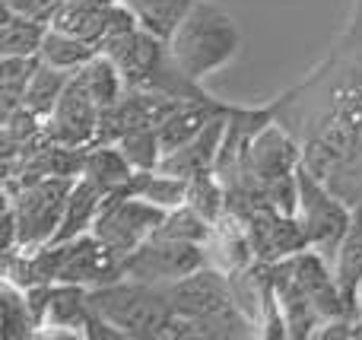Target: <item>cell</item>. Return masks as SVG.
Wrapping results in <instances>:
<instances>
[{
  "mask_svg": "<svg viewBox=\"0 0 362 340\" xmlns=\"http://www.w3.org/2000/svg\"><path fill=\"white\" fill-rule=\"evenodd\" d=\"M302 163L350 207H362V0L350 29L305 83L274 102Z\"/></svg>",
  "mask_w": 362,
  "mask_h": 340,
  "instance_id": "cell-1",
  "label": "cell"
},
{
  "mask_svg": "<svg viewBox=\"0 0 362 340\" xmlns=\"http://www.w3.org/2000/svg\"><path fill=\"white\" fill-rule=\"evenodd\" d=\"M165 42L181 74L191 76L194 83H204L206 76L235 61V54L242 51V32L235 16L223 4L194 0Z\"/></svg>",
  "mask_w": 362,
  "mask_h": 340,
  "instance_id": "cell-2",
  "label": "cell"
},
{
  "mask_svg": "<svg viewBox=\"0 0 362 340\" xmlns=\"http://www.w3.org/2000/svg\"><path fill=\"white\" fill-rule=\"evenodd\" d=\"M178 312H187L197 322L206 324V334L213 337H255L261 334L257 324L248 318V312L238 305L232 277L219 267L206 264L200 271L187 274L178 283L163 286Z\"/></svg>",
  "mask_w": 362,
  "mask_h": 340,
  "instance_id": "cell-3",
  "label": "cell"
},
{
  "mask_svg": "<svg viewBox=\"0 0 362 340\" xmlns=\"http://www.w3.org/2000/svg\"><path fill=\"white\" fill-rule=\"evenodd\" d=\"M89 303L95 315L115 324L124 340H163V328L175 312L163 286L140 283L131 277L89 290Z\"/></svg>",
  "mask_w": 362,
  "mask_h": 340,
  "instance_id": "cell-4",
  "label": "cell"
},
{
  "mask_svg": "<svg viewBox=\"0 0 362 340\" xmlns=\"http://www.w3.org/2000/svg\"><path fill=\"white\" fill-rule=\"evenodd\" d=\"M296 216L305 229L308 248L334 261L344 235L350 233L356 207L344 201L321 175H315L305 163L299 165V197H296Z\"/></svg>",
  "mask_w": 362,
  "mask_h": 340,
  "instance_id": "cell-5",
  "label": "cell"
},
{
  "mask_svg": "<svg viewBox=\"0 0 362 340\" xmlns=\"http://www.w3.org/2000/svg\"><path fill=\"white\" fill-rule=\"evenodd\" d=\"M74 182L76 178L67 175H48L4 191V204H10L13 213H16L19 248H38L54 242Z\"/></svg>",
  "mask_w": 362,
  "mask_h": 340,
  "instance_id": "cell-6",
  "label": "cell"
},
{
  "mask_svg": "<svg viewBox=\"0 0 362 340\" xmlns=\"http://www.w3.org/2000/svg\"><path fill=\"white\" fill-rule=\"evenodd\" d=\"M206 264H210L206 245L153 233L137 252H131L124 258V277L140 280V283H153V286H169Z\"/></svg>",
  "mask_w": 362,
  "mask_h": 340,
  "instance_id": "cell-7",
  "label": "cell"
},
{
  "mask_svg": "<svg viewBox=\"0 0 362 340\" xmlns=\"http://www.w3.org/2000/svg\"><path fill=\"white\" fill-rule=\"evenodd\" d=\"M169 210L156 207V204L144 201L134 194H108L102 204V213L93 226V235L102 239L121 261L131 252H137L146 239L159 229V223L165 220Z\"/></svg>",
  "mask_w": 362,
  "mask_h": 340,
  "instance_id": "cell-8",
  "label": "cell"
},
{
  "mask_svg": "<svg viewBox=\"0 0 362 340\" xmlns=\"http://www.w3.org/2000/svg\"><path fill=\"white\" fill-rule=\"evenodd\" d=\"M57 245V283H80L86 290L115 283L124 277V261L93 233L76 235Z\"/></svg>",
  "mask_w": 362,
  "mask_h": 340,
  "instance_id": "cell-9",
  "label": "cell"
},
{
  "mask_svg": "<svg viewBox=\"0 0 362 340\" xmlns=\"http://www.w3.org/2000/svg\"><path fill=\"white\" fill-rule=\"evenodd\" d=\"M99 121H102L99 102L89 95V89L74 74L57 108L45 121V137L64 146H93L95 137H99Z\"/></svg>",
  "mask_w": 362,
  "mask_h": 340,
  "instance_id": "cell-10",
  "label": "cell"
},
{
  "mask_svg": "<svg viewBox=\"0 0 362 340\" xmlns=\"http://www.w3.org/2000/svg\"><path fill=\"white\" fill-rule=\"evenodd\" d=\"M226 124H229V112H223L219 118H213L197 137H191L187 143H181L178 150L165 153L163 163H159V169L169 172V175H175V178H185V182L204 175V172H216L219 150H223V140H226Z\"/></svg>",
  "mask_w": 362,
  "mask_h": 340,
  "instance_id": "cell-11",
  "label": "cell"
},
{
  "mask_svg": "<svg viewBox=\"0 0 362 340\" xmlns=\"http://www.w3.org/2000/svg\"><path fill=\"white\" fill-rule=\"evenodd\" d=\"M223 112H229V102L213 99L210 93L204 95H187L178 99L169 108L163 121H159V143H163V156L172 150H178L181 143H187L191 137H197L213 118H219Z\"/></svg>",
  "mask_w": 362,
  "mask_h": 340,
  "instance_id": "cell-12",
  "label": "cell"
},
{
  "mask_svg": "<svg viewBox=\"0 0 362 340\" xmlns=\"http://www.w3.org/2000/svg\"><path fill=\"white\" fill-rule=\"evenodd\" d=\"M105 197L108 194L93 182V178H86V175L76 178L74 191H70V197H67V210H64V220H61V229H57L54 242H67V239H76V235L93 233Z\"/></svg>",
  "mask_w": 362,
  "mask_h": 340,
  "instance_id": "cell-13",
  "label": "cell"
},
{
  "mask_svg": "<svg viewBox=\"0 0 362 340\" xmlns=\"http://www.w3.org/2000/svg\"><path fill=\"white\" fill-rule=\"evenodd\" d=\"M134 165L127 163V156L121 153L118 143H93L86 146V163H83V175L93 178L105 194H118L127 188V182L134 178Z\"/></svg>",
  "mask_w": 362,
  "mask_h": 340,
  "instance_id": "cell-14",
  "label": "cell"
},
{
  "mask_svg": "<svg viewBox=\"0 0 362 340\" xmlns=\"http://www.w3.org/2000/svg\"><path fill=\"white\" fill-rule=\"evenodd\" d=\"M331 264H334V277H337L346 305H350L353 315L359 318L356 293H359V283H362V207H356L353 226H350V233L344 235V242H340V248H337Z\"/></svg>",
  "mask_w": 362,
  "mask_h": 340,
  "instance_id": "cell-15",
  "label": "cell"
},
{
  "mask_svg": "<svg viewBox=\"0 0 362 340\" xmlns=\"http://www.w3.org/2000/svg\"><path fill=\"white\" fill-rule=\"evenodd\" d=\"M99 54L93 42L86 38H76L70 32L57 29V25H48V35L42 42V51H38V61L48 64V67L57 70H67V74H76L80 67H86L93 57Z\"/></svg>",
  "mask_w": 362,
  "mask_h": 340,
  "instance_id": "cell-16",
  "label": "cell"
},
{
  "mask_svg": "<svg viewBox=\"0 0 362 340\" xmlns=\"http://www.w3.org/2000/svg\"><path fill=\"white\" fill-rule=\"evenodd\" d=\"M0 337L4 340L38 337V322L29 305V296H25L23 286L10 283V280L0 283Z\"/></svg>",
  "mask_w": 362,
  "mask_h": 340,
  "instance_id": "cell-17",
  "label": "cell"
},
{
  "mask_svg": "<svg viewBox=\"0 0 362 340\" xmlns=\"http://www.w3.org/2000/svg\"><path fill=\"white\" fill-rule=\"evenodd\" d=\"M45 35H48L45 23H35V19L23 16V13L4 10V19H0V57L4 54L38 57Z\"/></svg>",
  "mask_w": 362,
  "mask_h": 340,
  "instance_id": "cell-18",
  "label": "cell"
},
{
  "mask_svg": "<svg viewBox=\"0 0 362 340\" xmlns=\"http://www.w3.org/2000/svg\"><path fill=\"white\" fill-rule=\"evenodd\" d=\"M70 76H74V74H67V70H57V67H48V64H38L35 76L29 80V89H25V95H23V108H25V112H32L35 118L48 121L51 112L57 108V102H61L64 89H67Z\"/></svg>",
  "mask_w": 362,
  "mask_h": 340,
  "instance_id": "cell-19",
  "label": "cell"
},
{
  "mask_svg": "<svg viewBox=\"0 0 362 340\" xmlns=\"http://www.w3.org/2000/svg\"><path fill=\"white\" fill-rule=\"evenodd\" d=\"M38 64H42L38 57H16V54L0 57V118L23 108V95L29 89V80L35 76Z\"/></svg>",
  "mask_w": 362,
  "mask_h": 340,
  "instance_id": "cell-20",
  "label": "cell"
},
{
  "mask_svg": "<svg viewBox=\"0 0 362 340\" xmlns=\"http://www.w3.org/2000/svg\"><path fill=\"white\" fill-rule=\"evenodd\" d=\"M187 204L204 220H210L216 226V223H223L229 216V188H226V182L216 172H204V175L187 182Z\"/></svg>",
  "mask_w": 362,
  "mask_h": 340,
  "instance_id": "cell-21",
  "label": "cell"
},
{
  "mask_svg": "<svg viewBox=\"0 0 362 340\" xmlns=\"http://www.w3.org/2000/svg\"><path fill=\"white\" fill-rule=\"evenodd\" d=\"M121 4L140 19L144 29L169 38L172 29L181 23V16L187 13V6H191L194 0H121Z\"/></svg>",
  "mask_w": 362,
  "mask_h": 340,
  "instance_id": "cell-22",
  "label": "cell"
},
{
  "mask_svg": "<svg viewBox=\"0 0 362 340\" xmlns=\"http://www.w3.org/2000/svg\"><path fill=\"white\" fill-rule=\"evenodd\" d=\"M159 235H169V239H181V242H197V245H206L213 235V223L204 220L191 204H181V207L169 210L165 220L159 223L156 229Z\"/></svg>",
  "mask_w": 362,
  "mask_h": 340,
  "instance_id": "cell-23",
  "label": "cell"
},
{
  "mask_svg": "<svg viewBox=\"0 0 362 340\" xmlns=\"http://www.w3.org/2000/svg\"><path fill=\"white\" fill-rule=\"evenodd\" d=\"M121 153L134 169H159L163 163V143H159V124L153 127H137V131L124 134L118 140Z\"/></svg>",
  "mask_w": 362,
  "mask_h": 340,
  "instance_id": "cell-24",
  "label": "cell"
},
{
  "mask_svg": "<svg viewBox=\"0 0 362 340\" xmlns=\"http://www.w3.org/2000/svg\"><path fill=\"white\" fill-rule=\"evenodd\" d=\"M4 10H13V13H23V16L35 19V23H45V25H54L57 13L64 10L67 0H0Z\"/></svg>",
  "mask_w": 362,
  "mask_h": 340,
  "instance_id": "cell-25",
  "label": "cell"
}]
</instances>
